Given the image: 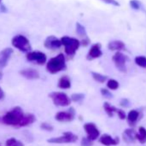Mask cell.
I'll list each match as a JSON object with an SVG mask.
<instances>
[{
	"label": "cell",
	"instance_id": "cell-1",
	"mask_svg": "<svg viewBox=\"0 0 146 146\" xmlns=\"http://www.w3.org/2000/svg\"><path fill=\"white\" fill-rule=\"evenodd\" d=\"M24 113L20 107H16L3 116V122L8 125L20 126V123L24 116Z\"/></svg>",
	"mask_w": 146,
	"mask_h": 146
},
{
	"label": "cell",
	"instance_id": "cell-2",
	"mask_svg": "<svg viewBox=\"0 0 146 146\" xmlns=\"http://www.w3.org/2000/svg\"><path fill=\"white\" fill-rule=\"evenodd\" d=\"M65 68V58L63 53H59L56 57L52 58L46 63V70L51 74H57L62 70H64Z\"/></svg>",
	"mask_w": 146,
	"mask_h": 146
},
{
	"label": "cell",
	"instance_id": "cell-3",
	"mask_svg": "<svg viewBox=\"0 0 146 146\" xmlns=\"http://www.w3.org/2000/svg\"><path fill=\"white\" fill-rule=\"evenodd\" d=\"M62 45L64 46V52L68 56L73 57L75 55L76 52L80 46V41L76 39L69 36H64L61 39Z\"/></svg>",
	"mask_w": 146,
	"mask_h": 146
},
{
	"label": "cell",
	"instance_id": "cell-4",
	"mask_svg": "<svg viewBox=\"0 0 146 146\" xmlns=\"http://www.w3.org/2000/svg\"><path fill=\"white\" fill-rule=\"evenodd\" d=\"M11 43L14 47L20 50L21 52H27L31 50V45L29 43V40L24 35H17L14 36L11 40Z\"/></svg>",
	"mask_w": 146,
	"mask_h": 146
},
{
	"label": "cell",
	"instance_id": "cell-5",
	"mask_svg": "<svg viewBox=\"0 0 146 146\" xmlns=\"http://www.w3.org/2000/svg\"><path fill=\"white\" fill-rule=\"evenodd\" d=\"M49 97L57 107H67L71 102L70 97L64 92H52L49 94Z\"/></svg>",
	"mask_w": 146,
	"mask_h": 146
},
{
	"label": "cell",
	"instance_id": "cell-6",
	"mask_svg": "<svg viewBox=\"0 0 146 146\" xmlns=\"http://www.w3.org/2000/svg\"><path fill=\"white\" fill-rule=\"evenodd\" d=\"M78 139V137L70 131H65L62 136L57 137H52L47 140L50 143H76Z\"/></svg>",
	"mask_w": 146,
	"mask_h": 146
},
{
	"label": "cell",
	"instance_id": "cell-7",
	"mask_svg": "<svg viewBox=\"0 0 146 146\" xmlns=\"http://www.w3.org/2000/svg\"><path fill=\"white\" fill-rule=\"evenodd\" d=\"M128 58L122 52H117L113 56V61L115 64V67L120 72H126V61Z\"/></svg>",
	"mask_w": 146,
	"mask_h": 146
},
{
	"label": "cell",
	"instance_id": "cell-8",
	"mask_svg": "<svg viewBox=\"0 0 146 146\" xmlns=\"http://www.w3.org/2000/svg\"><path fill=\"white\" fill-rule=\"evenodd\" d=\"M76 117V111L74 108H70L67 111L58 112L55 115V119L59 122H70Z\"/></svg>",
	"mask_w": 146,
	"mask_h": 146
},
{
	"label": "cell",
	"instance_id": "cell-9",
	"mask_svg": "<svg viewBox=\"0 0 146 146\" xmlns=\"http://www.w3.org/2000/svg\"><path fill=\"white\" fill-rule=\"evenodd\" d=\"M84 129L87 133V137L91 141H95L100 137V131L92 122H88L84 125Z\"/></svg>",
	"mask_w": 146,
	"mask_h": 146
},
{
	"label": "cell",
	"instance_id": "cell-10",
	"mask_svg": "<svg viewBox=\"0 0 146 146\" xmlns=\"http://www.w3.org/2000/svg\"><path fill=\"white\" fill-rule=\"evenodd\" d=\"M27 59L38 64H44L46 62V55L42 52H29L27 54Z\"/></svg>",
	"mask_w": 146,
	"mask_h": 146
},
{
	"label": "cell",
	"instance_id": "cell-11",
	"mask_svg": "<svg viewBox=\"0 0 146 146\" xmlns=\"http://www.w3.org/2000/svg\"><path fill=\"white\" fill-rule=\"evenodd\" d=\"M12 53H13V50L10 47H7L0 52V70L4 69L8 64V62Z\"/></svg>",
	"mask_w": 146,
	"mask_h": 146
},
{
	"label": "cell",
	"instance_id": "cell-12",
	"mask_svg": "<svg viewBox=\"0 0 146 146\" xmlns=\"http://www.w3.org/2000/svg\"><path fill=\"white\" fill-rule=\"evenodd\" d=\"M44 46H45V47H46L48 49L55 50V49L61 47L62 42H61V40L58 39L57 37H55L53 35H51L46 39V40L44 42Z\"/></svg>",
	"mask_w": 146,
	"mask_h": 146
},
{
	"label": "cell",
	"instance_id": "cell-13",
	"mask_svg": "<svg viewBox=\"0 0 146 146\" xmlns=\"http://www.w3.org/2000/svg\"><path fill=\"white\" fill-rule=\"evenodd\" d=\"M102 56V52L101 49V44L97 43V44L93 45L90 47V49L88 52V55H87V59L93 60V59L98 58Z\"/></svg>",
	"mask_w": 146,
	"mask_h": 146
},
{
	"label": "cell",
	"instance_id": "cell-14",
	"mask_svg": "<svg viewBox=\"0 0 146 146\" xmlns=\"http://www.w3.org/2000/svg\"><path fill=\"white\" fill-rule=\"evenodd\" d=\"M99 142L105 146H114L119 143V137H113L108 134H103L99 138Z\"/></svg>",
	"mask_w": 146,
	"mask_h": 146
},
{
	"label": "cell",
	"instance_id": "cell-15",
	"mask_svg": "<svg viewBox=\"0 0 146 146\" xmlns=\"http://www.w3.org/2000/svg\"><path fill=\"white\" fill-rule=\"evenodd\" d=\"M20 74L27 78V79H29V80H35V79H39L40 78V74L39 72L35 70V69H24V70H22L20 71Z\"/></svg>",
	"mask_w": 146,
	"mask_h": 146
},
{
	"label": "cell",
	"instance_id": "cell-16",
	"mask_svg": "<svg viewBox=\"0 0 146 146\" xmlns=\"http://www.w3.org/2000/svg\"><path fill=\"white\" fill-rule=\"evenodd\" d=\"M139 115H140V113H139V112H138L137 110H136V109L131 110V111L128 113L127 117H126V119H127L128 124H129L130 125H132V126H133V125L137 123V121L138 120Z\"/></svg>",
	"mask_w": 146,
	"mask_h": 146
},
{
	"label": "cell",
	"instance_id": "cell-17",
	"mask_svg": "<svg viewBox=\"0 0 146 146\" xmlns=\"http://www.w3.org/2000/svg\"><path fill=\"white\" fill-rule=\"evenodd\" d=\"M123 139L126 143H134L136 140V132L131 129H126L123 133Z\"/></svg>",
	"mask_w": 146,
	"mask_h": 146
},
{
	"label": "cell",
	"instance_id": "cell-18",
	"mask_svg": "<svg viewBox=\"0 0 146 146\" xmlns=\"http://www.w3.org/2000/svg\"><path fill=\"white\" fill-rule=\"evenodd\" d=\"M108 49L111 51H117L119 52L121 50H124L125 48V44L120 40H113L108 43Z\"/></svg>",
	"mask_w": 146,
	"mask_h": 146
},
{
	"label": "cell",
	"instance_id": "cell-19",
	"mask_svg": "<svg viewBox=\"0 0 146 146\" xmlns=\"http://www.w3.org/2000/svg\"><path fill=\"white\" fill-rule=\"evenodd\" d=\"M58 87L61 90H67L71 87L70 79L67 76H63L59 78L58 82Z\"/></svg>",
	"mask_w": 146,
	"mask_h": 146
},
{
	"label": "cell",
	"instance_id": "cell-20",
	"mask_svg": "<svg viewBox=\"0 0 146 146\" xmlns=\"http://www.w3.org/2000/svg\"><path fill=\"white\" fill-rule=\"evenodd\" d=\"M35 116L34 114L31 113H27L24 114L21 123H20V127H23V126H28L31 124H33L35 121Z\"/></svg>",
	"mask_w": 146,
	"mask_h": 146
},
{
	"label": "cell",
	"instance_id": "cell-21",
	"mask_svg": "<svg viewBox=\"0 0 146 146\" xmlns=\"http://www.w3.org/2000/svg\"><path fill=\"white\" fill-rule=\"evenodd\" d=\"M136 139L138 140L140 143H146V129L143 126L138 128V133H136Z\"/></svg>",
	"mask_w": 146,
	"mask_h": 146
},
{
	"label": "cell",
	"instance_id": "cell-22",
	"mask_svg": "<svg viewBox=\"0 0 146 146\" xmlns=\"http://www.w3.org/2000/svg\"><path fill=\"white\" fill-rule=\"evenodd\" d=\"M103 108H104L106 113L108 114V116L110 117V118H112V117L113 116L114 113H117V110H118L117 108L112 106V105L109 104L108 102H104V104H103Z\"/></svg>",
	"mask_w": 146,
	"mask_h": 146
},
{
	"label": "cell",
	"instance_id": "cell-23",
	"mask_svg": "<svg viewBox=\"0 0 146 146\" xmlns=\"http://www.w3.org/2000/svg\"><path fill=\"white\" fill-rule=\"evenodd\" d=\"M91 75H92V78L95 81L100 83V84H103L107 81L108 79V77L107 76H104L101 73H98V72H95V71H92L91 72Z\"/></svg>",
	"mask_w": 146,
	"mask_h": 146
},
{
	"label": "cell",
	"instance_id": "cell-24",
	"mask_svg": "<svg viewBox=\"0 0 146 146\" xmlns=\"http://www.w3.org/2000/svg\"><path fill=\"white\" fill-rule=\"evenodd\" d=\"M135 63L137 65L146 69V57L144 56H137L135 58Z\"/></svg>",
	"mask_w": 146,
	"mask_h": 146
},
{
	"label": "cell",
	"instance_id": "cell-25",
	"mask_svg": "<svg viewBox=\"0 0 146 146\" xmlns=\"http://www.w3.org/2000/svg\"><path fill=\"white\" fill-rule=\"evenodd\" d=\"M107 87L111 90H116L119 89V84L118 81H116L114 79H109L107 83Z\"/></svg>",
	"mask_w": 146,
	"mask_h": 146
},
{
	"label": "cell",
	"instance_id": "cell-26",
	"mask_svg": "<svg viewBox=\"0 0 146 146\" xmlns=\"http://www.w3.org/2000/svg\"><path fill=\"white\" fill-rule=\"evenodd\" d=\"M5 146H24V145L21 141L17 140L15 137H11L6 141Z\"/></svg>",
	"mask_w": 146,
	"mask_h": 146
},
{
	"label": "cell",
	"instance_id": "cell-27",
	"mask_svg": "<svg viewBox=\"0 0 146 146\" xmlns=\"http://www.w3.org/2000/svg\"><path fill=\"white\" fill-rule=\"evenodd\" d=\"M84 99V95L82 93H74L70 96V100L74 102H81Z\"/></svg>",
	"mask_w": 146,
	"mask_h": 146
},
{
	"label": "cell",
	"instance_id": "cell-28",
	"mask_svg": "<svg viewBox=\"0 0 146 146\" xmlns=\"http://www.w3.org/2000/svg\"><path fill=\"white\" fill-rule=\"evenodd\" d=\"M77 32H78V35H80L81 37H83V38H84V39L88 38V37H87V35H86V31H85L84 27L82 26V25L79 24V23L77 24Z\"/></svg>",
	"mask_w": 146,
	"mask_h": 146
},
{
	"label": "cell",
	"instance_id": "cell-29",
	"mask_svg": "<svg viewBox=\"0 0 146 146\" xmlns=\"http://www.w3.org/2000/svg\"><path fill=\"white\" fill-rule=\"evenodd\" d=\"M101 94L102 95L104 98H107V99H111L113 97V94L107 89H101Z\"/></svg>",
	"mask_w": 146,
	"mask_h": 146
},
{
	"label": "cell",
	"instance_id": "cell-30",
	"mask_svg": "<svg viewBox=\"0 0 146 146\" xmlns=\"http://www.w3.org/2000/svg\"><path fill=\"white\" fill-rule=\"evenodd\" d=\"M93 145V141L89 139L87 137H84L81 140V146H92Z\"/></svg>",
	"mask_w": 146,
	"mask_h": 146
},
{
	"label": "cell",
	"instance_id": "cell-31",
	"mask_svg": "<svg viewBox=\"0 0 146 146\" xmlns=\"http://www.w3.org/2000/svg\"><path fill=\"white\" fill-rule=\"evenodd\" d=\"M40 128L42 130H44V131H52L53 130V126L52 125L48 124V123H46V122L42 123L40 125Z\"/></svg>",
	"mask_w": 146,
	"mask_h": 146
},
{
	"label": "cell",
	"instance_id": "cell-32",
	"mask_svg": "<svg viewBox=\"0 0 146 146\" xmlns=\"http://www.w3.org/2000/svg\"><path fill=\"white\" fill-rule=\"evenodd\" d=\"M116 113L118 114V116H119V118L120 119H126V117H127V115H126L125 112V111H123L122 109H119V108H118V110H117V113Z\"/></svg>",
	"mask_w": 146,
	"mask_h": 146
},
{
	"label": "cell",
	"instance_id": "cell-33",
	"mask_svg": "<svg viewBox=\"0 0 146 146\" xmlns=\"http://www.w3.org/2000/svg\"><path fill=\"white\" fill-rule=\"evenodd\" d=\"M119 105H120L121 107H123V108H128V107L130 106V102H129V100H128V99H126V98H123V99H121V100H120V102H119Z\"/></svg>",
	"mask_w": 146,
	"mask_h": 146
},
{
	"label": "cell",
	"instance_id": "cell-34",
	"mask_svg": "<svg viewBox=\"0 0 146 146\" xmlns=\"http://www.w3.org/2000/svg\"><path fill=\"white\" fill-rule=\"evenodd\" d=\"M106 3H108V4H111V5H119V3L116 2L115 0H103Z\"/></svg>",
	"mask_w": 146,
	"mask_h": 146
},
{
	"label": "cell",
	"instance_id": "cell-35",
	"mask_svg": "<svg viewBox=\"0 0 146 146\" xmlns=\"http://www.w3.org/2000/svg\"><path fill=\"white\" fill-rule=\"evenodd\" d=\"M5 97V92L3 91V90L0 88V100H2Z\"/></svg>",
	"mask_w": 146,
	"mask_h": 146
},
{
	"label": "cell",
	"instance_id": "cell-36",
	"mask_svg": "<svg viewBox=\"0 0 146 146\" xmlns=\"http://www.w3.org/2000/svg\"><path fill=\"white\" fill-rule=\"evenodd\" d=\"M2 78H3V73H2L1 71H0V80L2 79Z\"/></svg>",
	"mask_w": 146,
	"mask_h": 146
},
{
	"label": "cell",
	"instance_id": "cell-37",
	"mask_svg": "<svg viewBox=\"0 0 146 146\" xmlns=\"http://www.w3.org/2000/svg\"><path fill=\"white\" fill-rule=\"evenodd\" d=\"M1 2H2V0H0V4H1Z\"/></svg>",
	"mask_w": 146,
	"mask_h": 146
},
{
	"label": "cell",
	"instance_id": "cell-38",
	"mask_svg": "<svg viewBox=\"0 0 146 146\" xmlns=\"http://www.w3.org/2000/svg\"><path fill=\"white\" fill-rule=\"evenodd\" d=\"M0 146H1V145H0Z\"/></svg>",
	"mask_w": 146,
	"mask_h": 146
}]
</instances>
